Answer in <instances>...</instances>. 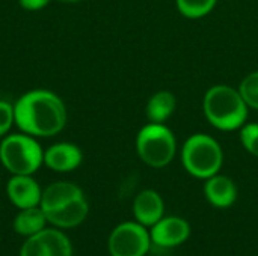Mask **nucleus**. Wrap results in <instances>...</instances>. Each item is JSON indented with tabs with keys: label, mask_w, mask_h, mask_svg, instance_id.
<instances>
[{
	"label": "nucleus",
	"mask_w": 258,
	"mask_h": 256,
	"mask_svg": "<svg viewBox=\"0 0 258 256\" xmlns=\"http://www.w3.org/2000/svg\"><path fill=\"white\" fill-rule=\"evenodd\" d=\"M17 127L33 137H51L67 124L63 101L50 91L36 89L21 95L14 104Z\"/></svg>",
	"instance_id": "obj_1"
},
{
	"label": "nucleus",
	"mask_w": 258,
	"mask_h": 256,
	"mask_svg": "<svg viewBox=\"0 0 258 256\" xmlns=\"http://www.w3.org/2000/svg\"><path fill=\"white\" fill-rule=\"evenodd\" d=\"M248 106L239 89L228 84L212 86L203 101V110L207 121L221 131L242 128L248 119Z\"/></svg>",
	"instance_id": "obj_2"
},
{
	"label": "nucleus",
	"mask_w": 258,
	"mask_h": 256,
	"mask_svg": "<svg viewBox=\"0 0 258 256\" xmlns=\"http://www.w3.org/2000/svg\"><path fill=\"white\" fill-rule=\"evenodd\" d=\"M181 163L192 177L207 180L219 174L224 152L216 139L204 133H195L181 148Z\"/></svg>",
	"instance_id": "obj_3"
},
{
	"label": "nucleus",
	"mask_w": 258,
	"mask_h": 256,
	"mask_svg": "<svg viewBox=\"0 0 258 256\" xmlns=\"http://www.w3.org/2000/svg\"><path fill=\"white\" fill-rule=\"evenodd\" d=\"M0 161L12 175H32L44 163V151L33 136L9 134L0 143Z\"/></svg>",
	"instance_id": "obj_4"
},
{
	"label": "nucleus",
	"mask_w": 258,
	"mask_h": 256,
	"mask_svg": "<svg viewBox=\"0 0 258 256\" xmlns=\"http://www.w3.org/2000/svg\"><path fill=\"white\" fill-rule=\"evenodd\" d=\"M136 151L141 160L151 167L168 166L177 152V140L165 124L150 122L136 136Z\"/></svg>",
	"instance_id": "obj_5"
},
{
	"label": "nucleus",
	"mask_w": 258,
	"mask_h": 256,
	"mask_svg": "<svg viewBox=\"0 0 258 256\" xmlns=\"http://www.w3.org/2000/svg\"><path fill=\"white\" fill-rule=\"evenodd\" d=\"M150 244L151 235L147 226L139 222H125L112 231L107 247L110 256H145Z\"/></svg>",
	"instance_id": "obj_6"
},
{
	"label": "nucleus",
	"mask_w": 258,
	"mask_h": 256,
	"mask_svg": "<svg viewBox=\"0 0 258 256\" xmlns=\"http://www.w3.org/2000/svg\"><path fill=\"white\" fill-rule=\"evenodd\" d=\"M20 256H73L71 241L57 229H42L27 237Z\"/></svg>",
	"instance_id": "obj_7"
},
{
	"label": "nucleus",
	"mask_w": 258,
	"mask_h": 256,
	"mask_svg": "<svg viewBox=\"0 0 258 256\" xmlns=\"http://www.w3.org/2000/svg\"><path fill=\"white\" fill-rule=\"evenodd\" d=\"M9 201L20 210L38 207L41 204L42 190L32 175H14L6 184Z\"/></svg>",
	"instance_id": "obj_8"
},
{
	"label": "nucleus",
	"mask_w": 258,
	"mask_h": 256,
	"mask_svg": "<svg viewBox=\"0 0 258 256\" xmlns=\"http://www.w3.org/2000/svg\"><path fill=\"white\" fill-rule=\"evenodd\" d=\"M151 241L159 247H175L190 235V226L180 217L160 219L151 229Z\"/></svg>",
	"instance_id": "obj_9"
},
{
	"label": "nucleus",
	"mask_w": 258,
	"mask_h": 256,
	"mask_svg": "<svg viewBox=\"0 0 258 256\" xmlns=\"http://www.w3.org/2000/svg\"><path fill=\"white\" fill-rule=\"evenodd\" d=\"M82 160L80 148L68 142L54 143L44 152V163L54 172H71L82 164Z\"/></svg>",
	"instance_id": "obj_10"
},
{
	"label": "nucleus",
	"mask_w": 258,
	"mask_h": 256,
	"mask_svg": "<svg viewBox=\"0 0 258 256\" xmlns=\"http://www.w3.org/2000/svg\"><path fill=\"white\" fill-rule=\"evenodd\" d=\"M133 213L141 225L154 226L160 219H163L165 204L162 196L154 190L141 192L133 202Z\"/></svg>",
	"instance_id": "obj_11"
},
{
	"label": "nucleus",
	"mask_w": 258,
	"mask_h": 256,
	"mask_svg": "<svg viewBox=\"0 0 258 256\" xmlns=\"http://www.w3.org/2000/svg\"><path fill=\"white\" fill-rule=\"evenodd\" d=\"M89 213V205L85 196H80L56 210L47 211V222L54 225L56 228H76L86 219Z\"/></svg>",
	"instance_id": "obj_12"
},
{
	"label": "nucleus",
	"mask_w": 258,
	"mask_h": 256,
	"mask_svg": "<svg viewBox=\"0 0 258 256\" xmlns=\"http://www.w3.org/2000/svg\"><path fill=\"white\" fill-rule=\"evenodd\" d=\"M204 195L213 207L228 208L236 202L237 187L231 178L216 174L207 178L204 186Z\"/></svg>",
	"instance_id": "obj_13"
},
{
	"label": "nucleus",
	"mask_w": 258,
	"mask_h": 256,
	"mask_svg": "<svg viewBox=\"0 0 258 256\" xmlns=\"http://www.w3.org/2000/svg\"><path fill=\"white\" fill-rule=\"evenodd\" d=\"M80 196H85L82 189L76 186L74 183H67V181H59L50 184L41 196V204L39 207L42 208L44 213L56 210Z\"/></svg>",
	"instance_id": "obj_14"
},
{
	"label": "nucleus",
	"mask_w": 258,
	"mask_h": 256,
	"mask_svg": "<svg viewBox=\"0 0 258 256\" xmlns=\"http://www.w3.org/2000/svg\"><path fill=\"white\" fill-rule=\"evenodd\" d=\"M175 106H177L175 95L169 91H160L148 100L145 109L147 118L150 119V122L165 124L172 116Z\"/></svg>",
	"instance_id": "obj_15"
},
{
	"label": "nucleus",
	"mask_w": 258,
	"mask_h": 256,
	"mask_svg": "<svg viewBox=\"0 0 258 256\" xmlns=\"http://www.w3.org/2000/svg\"><path fill=\"white\" fill-rule=\"evenodd\" d=\"M47 217L42 208L32 207V208H24L20 210L17 217L14 219V231L23 237H32L42 229H45Z\"/></svg>",
	"instance_id": "obj_16"
},
{
	"label": "nucleus",
	"mask_w": 258,
	"mask_h": 256,
	"mask_svg": "<svg viewBox=\"0 0 258 256\" xmlns=\"http://www.w3.org/2000/svg\"><path fill=\"white\" fill-rule=\"evenodd\" d=\"M216 2L218 0H175L180 14L192 20L209 15L215 9Z\"/></svg>",
	"instance_id": "obj_17"
},
{
	"label": "nucleus",
	"mask_w": 258,
	"mask_h": 256,
	"mask_svg": "<svg viewBox=\"0 0 258 256\" xmlns=\"http://www.w3.org/2000/svg\"><path fill=\"white\" fill-rule=\"evenodd\" d=\"M239 92L248 107L258 110V71L248 74L242 80L239 86Z\"/></svg>",
	"instance_id": "obj_18"
},
{
	"label": "nucleus",
	"mask_w": 258,
	"mask_h": 256,
	"mask_svg": "<svg viewBox=\"0 0 258 256\" xmlns=\"http://www.w3.org/2000/svg\"><path fill=\"white\" fill-rule=\"evenodd\" d=\"M240 142L243 145V148L258 157V124H245L240 130Z\"/></svg>",
	"instance_id": "obj_19"
},
{
	"label": "nucleus",
	"mask_w": 258,
	"mask_h": 256,
	"mask_svg": "<svg viewBox=\"0 0 258 256\" xmlns=\"http://www.w3.org/2000/svg\"><path fill=\"white\" fill-rule=\"evenodd\" d=\"M14 122H15L14 106L5 100H0V137L8 134Z\"/></svg>",
	"instance_id": "obj_20"
},
{
	"label": "nucleus",
	"mask_w": 258,
	"mask_h": 256,
	"mask_svg": "<svg viewBox=\"0 0 258 256\" xmlns=\"http://www.w3.org/2000/svg\"><path fill=\"white\" fill-rule=\"evenodd\" d=\"M18 2L20 6L27 11H39L50 3V0H18Z\"/></svg>",
	"instance_id": "obj_21"
},
{
	"label": "nucleus",
	"mask_w": 258,
	"mask_h": 256,
	"mask_svg": "<svg viewBox=\"0 0 258 256\" xmlns=\"http://www.w3.org/2000/svg\"><path fill=\"white\" fill-rule=\"evenodd\" d=\"M59 2H62V3H77L80 0H59Z\"/></svg>",
	"instance_id": "obj_22"
}]
</instances>
